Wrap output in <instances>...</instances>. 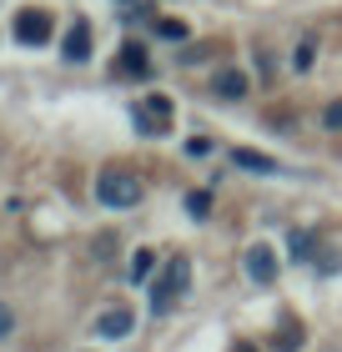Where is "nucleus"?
Instances as JSON below:
<instances>
[{
  "mask_svg": "<svg viewBox=\"0 0 342 352\" xmlns=\"http://www.w3.org/2000/svg\"><path fill=\"white\" fill-rule=\"evenodd\" d=\"M116 71H121V76H136V81H146V76H151V60H146V45L126 41V45H121V56H116Z\"/></svg>",
  "mask_w": 342,
  "mask_h": 352,
  "instance_id": "nucleus-8",
  "label": "nucleus"
},
{
  "mask_svg": "<svg viewBox=\"0 0 342 352\" xmlns=\"http://www.w3.org/2000/svg\"><path fill=\"white\" fill-rule=\"evenodd\" d=\"M322 121H328V131H342V101H332L328 111H322Z\"/></svg>",
  "mask_w": 342,
  "mask_h": 352,
  "instance_id": "nucleus-17",
  "label": "nucleus"
},
{
  "mask_svg": "<svg viewBox=\"0 0 342 352\" xmlns=\"http://www.w3.org/2000/svg\"><path fill=\"white\" fill-rule=\"evenodd\" d=\"M151 267H156V257H151V252H136V257H131V267H126V277H131V282L141 287V282H151Z\"/></svg>",
  "mask_w": 342,
  "mask_h": 352,
  "instance_id": "nucleus-12",
  "label": "nucleus"
},
{
  "mask_svg": "<svg viewBox=\"0 0 342 352\" xmlns=\"http://www.w3.org/2000/svg\"><path fill=\"white\" fill-rule=\"evenodd\" d=\"M312 51H317V45H312V36H307V41L297 45V56H292V66H297V71H307V66H312Z\"/></svg>",
  "mask_w": 342,
  "mask_h": 352,
  "instance_id": "nucleus-16",
  "label": "nucleus"
},
{
  "mask_svg": "<svg viewBox=\"0 0 342 352\" xmlns=\"http://www.w3.org/2000/svg\"><path fill=\"white\" fill-rule=\"evenodd\" d=\"M302 347V322L292 327V322H282V332H277V352H297Z\"/></svg>",
  "mask_w": 342,
  "mask_h": 352,
  "instance_id": "nucleus-13",
  "label": "nucleus"
},
{
  "mask_svg": "<svg viewBox=\"0 0 342 352\" xmlns=\"http://www.w3.org/2000/svg\"><path fill=\"white\" fill-rule=\"evenodd\" d=\"M171 96H146V101H136V131H146V136H161V131H167V126H171Z\"/></svg>",
  "mask_w": 342,
  "mask_h": 352,
  "instance_id": "nucleus-3",
  "label": "nucleus"
},
{
  "mask_svg": "<svg viewBox=\"0 0 342 352\" xmlns=\"http://www.w3.org/2000/svg\"><path fill=\"white\" fill-rule=\"evenodd\" d=\"M156 36H167V41H186V21H171V15H156Z\"/></svg>",
  "mask_w": 342,
  "mask_h": 352,
  "instance_id": "nucleus-14",
  "label": "nucleus"
},
{
  "mask_svg": "<svg viewBox=\"0 0 342 352\" xmlns=\"http://www.w3.org/2000/svg\"><path fill=\"white\" fill-rule=\"evenodd\" d=\"M186 151H191V156H206V151H211V141H206V136H191V141H186Z\"/></svg>",
  "mask_w": 342,
  "mask_h": 352,
  "instance_id": "nucleus-19",
  "label": "nucleus"
},
{
  "mask_svg": "<svg viewBox=\"0 0 342 352\" xmlns=\"http://www.w3.org/2000/svg\"><path fill=\"white\" fill-rule=\"evenodd\" d=\"M96 197H101L106 206H116V212L136 206V201H141V182H136V171H126V166H106L101 176H96Z\"/></svg>",
  "mask_w": 342,
  "mask_h": 352,
  "instance_id": "nucleus-1",
  "label": "nucleus"
},
{
  "mask_svg": "<svg viewBox=\"0 0 342 352\" xmlns=\"http://www.w3.org/2000/svg\"><path fill=\"white\" fill-rule=\"evenodd\" d=\"M287 252H292V262H312L317 257V232H292Z\"/></svg>",
  "mask_w": 342,
  "mask_h": 352,
  "instance_id": "nucleus-11",
  "label": "nucleus"
},
{
  "mask_svg": "<svg viewBox=\"0 0 342 352\" xmlns=\"http://www.w3.org/2000/svg\"><path fill=\"white\" fill-rule=\"evenodd\" d=\"M15 41L21 45H45L51 41V15L45 10H21L15 15Z\"/></svg>",
  "mask_w": 342,
  "mask_h": 352,
  "instance_id": "nucleus-4",
  "label": "nucleus"
},
{
  "mask_svg": "<svg viewBox=\"0 0 342 352\" xmlns=\"http://www.w3.org/2000/svg\"><path fill=\"white\" fill-rule=\"evenodd\" d=\"M232 352H257V347H247V342H237V347H232Z\"/></svg>",
  "mask_w": 342,
  "mask_h": 352,
  "instance_id": "nucleus-20",
  "label": "nucleus"
},
{
  "mask_svg": "<svg viewBox=\"0 0 342 352\" xmlns=\"http://www.w3.org/2000/svg\"><path fill=\"white\" fill-rule=\"evenodd\" d=\"M211 91H217L222 101H247V76H242L237 66H222L217 81H211Z\"/></svg>",
  "mask_w": 342,
  "mask_h": 352,
  "instance_id": "nucleus-9",
  "label": "nucleus"
},
{
  "mask_svg": "<svg viewBox=\"0 0 342 352\" xmlns=\"http://www.w3.org/2000/svg\"><path fill=\"white\" fill-rule=\"evenodd\" d=\"M232 162H237L242 171H262V176H272V171H277V162H272V156H262V151H247V146H237V151H232Z\"/></svg>",
  "mask_w": 342,
  "mask_h": 352,
  "instance_id": "nucleus-10",
  "label": "nucleus"
},
{
  "mask_svg": "<svg viewBox=\"0 0 342 352\" xmlns=\"http://www.w3.org/2000/svg\"><path fill=\"white\" fill-rule=\"evenodd\" d=\"M10 332H15V312L0 302V338H10Z\"/></svg>",
  "mask_w": 342,
  "mask_h": 352,
  "instance_id": "nucleus-18",
  "label": "nucleus"
},
{
  "mask_svg": "<svg viewBox=\"0 0 342 352\" xmlns=\"http://www.w3.org/2000/svg\"><path fill=\"white\" fill-rule=\"evenodd\" d=\"M186 287H191V262H186V257H176V262L167 267V277L151 287V312H156V317H167Z\"/></svg>",
  "mask_w": 342,
  "mask_h": 352,
  "instance_id": "nucleus-2",
  "label": "nucleus"
},
{
  "mask_svg": "<svg viewBox=\"0 0 342 352\" xmlns=\"http://www.w3.org/2000/svg\"><path fill=\"white\" fill-rule=\"evenodd\" d=\"M61 56H66L71 66H81V60H91V25H86V21H71L66 41H61Z\"/></svg>",
  "mask_w": 342,
  "mask_h": 352,
  "instance_id": "nucleus-6",
  "label": "nucleus"
},
{
  "mask_svg": "<svg viewBox=\"0 0 342 352\" xmlns=\"http://www.w3.org/2000/svg\"><path fill=\"white\" fill-rule=\"evenodd\" d=\"M186 212H191V217L202 221V217L211 212V197H206V191H191V197H186Z\"/></svg>",
  "mask_w": 342,
  "mask_h": 352,
  "instance_id": "nucleus-15",
  "label": "nucleus"
},
{
  "mask_svg": "<svg viewBox=\"0 0 342 352\" xmlns=\"http://www.w3.org/2000/svg\"><path fill=\"white\" fill-rule=\"evenodd\" d=\"M136 327V317H131V307H106L101 317H96V338H106V342H116V338H126V332Z\"/></svg>",
  "mask_w": 342,
  "mask_h": 352,
  "instance_id": "nucleus-5",
  "label": "nucleus"
},
{
  "mask_svg": "<svg viewBox=\"0 0 342 352\" xmlns=\"http://www.w3.org/2000/svg\"><path fill=\"white\" fill-rule=\"evenodd\" d=\"M247 277L257 287H272L277 282V257H272V247H252L247 252Z\"/></svg>",
  "mask_w": 342,
  "mask_h": 352,
  "instance_id": "nucleus-7",
  "label": "nucleus"
}]
</instances>
